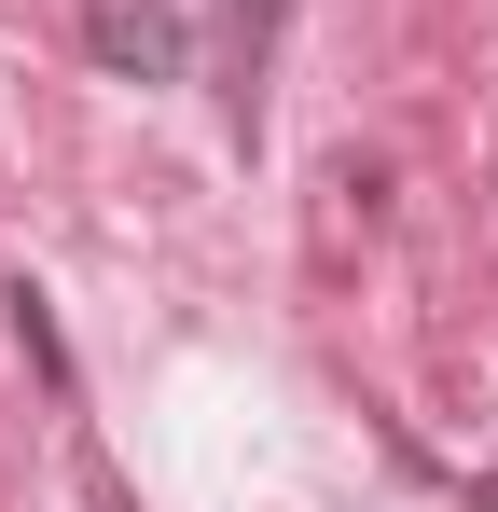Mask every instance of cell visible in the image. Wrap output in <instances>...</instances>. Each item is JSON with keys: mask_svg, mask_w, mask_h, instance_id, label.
Segmentation results:
<instances>
[{"mask_svg": "<svg viewBox=\"0 0 498 512\" xmlns=\"http://www.w3.org/2000/svg\"><path fill=\"white\" fill-rule=\"evenodd\" d=\"M263 42H277V0H222V111H236V139L263 125Z\"/></svg>", "mask_w": 498, "mask_h": 512, "instance_id": "obj_2", "label": "cell"}, {"mask_svg": "<svg viewBox=\"0 0 498 512\" xmlns=\"http://www.w3.org/2000/svg\"><path fill=\"white\" fill-rule=\"evenodd\" d=\"M14 346H28V360L70 388V346H56V305H42V291H14Z\"/></svg>", "mask_w": 498, "mask_h": 512, "instance_id": "obj_3", "label": "cell"}, {"mask_svg": "<svg viewBox=\"0 0 498 512\" xmlns=\"http://www.w3.org/2000/svg\"><path fill=\"white\" fill-rule=\"evenodd\" d=\"M83 56L125 70V84H180V0H83Z\"/></svg>", "mask_w": 498, "mask_h": 512, "instance_id": "obj_1", "label": "cell"}, {"mask_svg": "<svg viewBox=\"0 0 498 512\" xmlns=\"http://www.w3.org/2000/svg\"><path fill=\"white\" fill-rule=\"evenodd\" d=\"M471 512H498V471H485V485H471Z\"/></svg>", "mask_w": 498, "mask_h": 512, "instance_id": "obj_4", "label": "cell"}]
</instances>
